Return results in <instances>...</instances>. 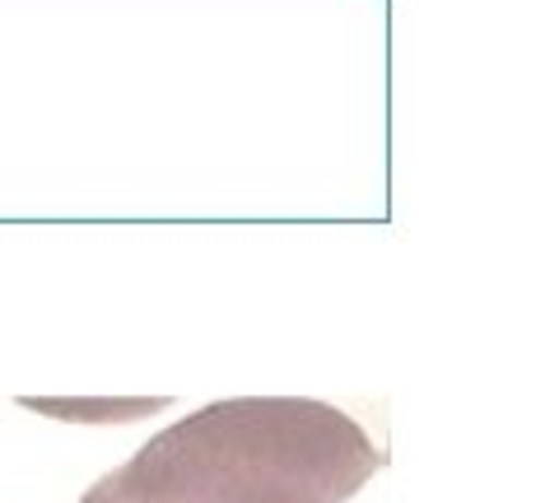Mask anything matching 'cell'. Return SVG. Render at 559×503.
<instances>
[{"label":"cell","instance_id":"cell-2","mask_svg":"<svg viewBox=\"0 0 559 503\" xmlns=\"http://www.w3.org/2000/svg\"><path fill=\"white\" fill-rule=\"evenodd\" d=\"M28 410L66 415V420H131V415L159 410L164 402H24Z\"/></svg>","mask_w":559,"mask_h":503},{"label":"cell","instance_id":"cell-1","mask_svg":"<svg viewBox=\"0 0 559 503\" xmlns=\"http://www.w3.org/2000/svg\"><path fill=\"white\" fill-rule=\"evenodd\" d=\"M382 453L312 396H234L164 433L108 476L127 503H345Z\"/></svg>","mask_w":559,"mask_h":503},{"label":"cell","instance_id":"cell-3","mask_svg":"<svg viewBox=\"0 0 559 503\" xmlns=\"http://www.w3.org/2000/svg\"><path fill=\"white\" fill-rule=\"evenodd\" d=\"M80 503H127V499H121V494L112 490V480H108V476H103V480H98V484H94V490H90V494H84Z\"/></svg>","mask_w":559,"mask_h":503}]
</instances>
